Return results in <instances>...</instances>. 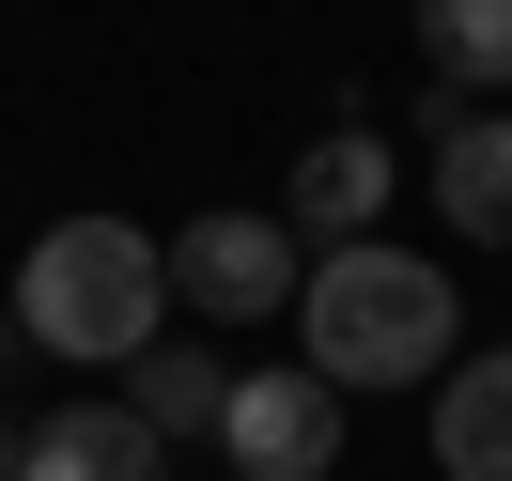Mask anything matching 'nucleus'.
<instances>
[{"mask_svg": "<svg viewBox=\"0 0 512 481\" xmlns=\"http://www.w3.org/2000/svg\"><path fill=\"white\" fill-rule=\"evenodd\" d=\"M295 326H311V373L342 388H435L450 373V264L435 249H373V233H342V249H311V280H295Z\"/></svg>", "mask_w": 512, "mask_h": 481, "instance_id": "1", "label": "nucleus"}, {"mask_svg": "<svg viewBox=\"0 0 512 481\" xmlns=\"http://www.w3.org/2000/svg\"><path fill=\"white\" fill-rule=\"evenodd\" d=\"M16 326H32L63 373H125L171 326V249L140 218H47L32 264H16Z\"/></svg>", "mask_w": 512, "mask_h": 481, "instance_id": "2", "label": "nucleus"}, {"mask_svg": "<svg viewBox=\"0 0 512 481\" xmlns=\"http://www.w3.org/2000/svg\"><path fill=\"white\" fill-rule=\"evenodd\" d=\"M171 249V295H187L202 326H264V311H295V280H311V249H295V218H187V233H156Z\"/></svg>", "mask_w": 512, "mask_h": 481, "instance_id": "3", "label": "nucleus"}, {"mask_svg": "<svg viewBox=\"0 0 512 481\" xmlns=\"http://www.w3.org/2000/svg\"><path fill=\"white\" fill-rule=\"evenodd\" d=\"M419 187H435V218L466 233V249H512V94H450L419 109Z\"/></svg>", "mask_w": 512, "mask_h": 481, "instance_id": "4", "label": "nucleus"}, {"mask_svg": "<svg viewBox=\"0 0 512 481\" xmlns=\"http://www.w3.org/2000/svg\"><path fill=\"white\" fill-rule=\"evenodd\" d=\"M218 466L233 481H326V466H342V388H326V373H233Z\"/></svg>", "mask_w": 512, "mask_h": 481, "instance_id": "5", "label": "nucleus"}, {"mask_svg": "<svg viewBox=\"0 0 512 481\" xmlns=\"http://www.w3.org/2000/svg\"><path fill=\"white\" fill-rule=\"evenodd\" d=\"M16 481H171V435L125 388H78V404L16 419Z\"/></svg>", "mask_w": 512, "mask_h": 481, "instance_id": "6", "label": "nucleus"}, {"mask_svg": "<svg viewBox=\"0 0 512 481\" xmlns=\"http://www.w3.org/2000/svg\"><path fill=\"white\" fill-rule=\"evenodd\" d=\"M388 187H404V156H388L373 125H326L311 156H295L280 218H295V249H342V233H373V218H388Z\"/></svg>", "mask_w": 512, "mask_h": 481, "instance_id": "7", "label": "nucleus"}, {"mask_svg": "<svg viewBox=\"0 0 512 481\" xmlns=\"http://www.w3.org/2000/svg\"><path fill=\"white\" fill-rule=\"evenodd\" d=\"M435 481H512V342L435 373Z\"/></svg>", "mask_w": 512, "mask_h": 481, "instance_id": "8", "label": "nucleus"}, {"mask_svg": "<svg viewBox=\"0 0 512 481\" xmlns=\"http://www.w3.org/2000/svg\"><path fill=\"white\" fill-rule=\"evenodd\" d=\"M125 404L156 419V435H218V404H233V373H218V342H171V326H156V342L125 357Z\"/></svg>", "mask_w": 512, "mask_h": 481, "instance_id": "9", "label": "nucleus"}, {"mask_svg": "<svg viewBox=\"0 0 512 481\" xmlns=\"http://www.w3.org/2000/svg\"><path fill=\"white\" fill-rule=\"evenodd\" d=\"M419 47L450 94H512V0H419Z\"/></svg>", "mask_w": 512, "mask_h": 481, "instance_id": "10", "label": "nucleus"}, {"mask_svg": "<svg viewBox=\"0 0 512 481\" xmlns=\"http://www.w3.org/2000/svg\"><path fill=\"white\" fill-rule=\"evenodd\" d=\"M16 342H32V326H16V295H0V357H16Z\"/></svg>", "mask_w": 512, "mask_h": 481, "instance_id": "11", "label": "nucleus"}, {"mask_svg": "<svg viewBox=\"0 0 512 481\" xmlns=\"http://www.w3.org/2000/svg\"><path fill=\"white\" fill-rule=\"evenodd\" d=\"M0 481H16V419H0Z\"/></svg>", "mask_w": 512, "mask_h": 481, "instance_id": "12", "label": "nucleus"}]
</instances>
